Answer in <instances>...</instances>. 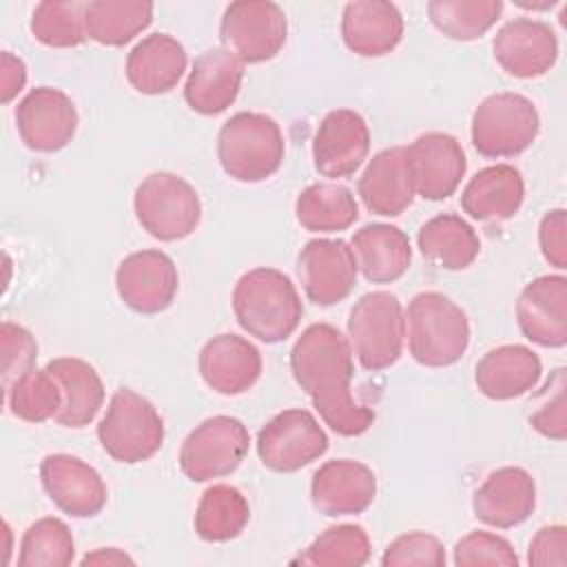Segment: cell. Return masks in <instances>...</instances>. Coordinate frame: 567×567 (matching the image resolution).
Returning <instances> with one entry per match:
<instances>
[{"label": "cell", "instance_id": "6da1fadb", "mask_svg": "<svg viewBox=\"0 0 567 567\" xmlns=\"http://www.w3.org/2000/svg\"><path fill=\"white\" fill-rule=\"evenodd\" d=\"M290 370L332 432L359 436L372 427L377 414L352 394V348L339 328L330 323L308 326L290 350Z\"/></svg>", "mask_w": 567, "mask_h": 567}, {"label": "cell", "instance_id": "7a4b0ae2", "mask_svg": "<svg viewBox=\"0 0 567 567\" xmlns=\"http://www.w3.org/2000/svg\"><path fill=\"white\" fill-rule=\"evenodd\" d=\"M233 310L237 323L264 343L288 339L303 315L301 297L277 268H252L244 272L233 290Z\"/></svg>", "mask_w": 567, "mask_h": 567}, {"label": "cell", "instance_id": "3957f363", "mask_svg": "<svg viewBox=\"0 0 567 567\" xmlns=\"http://www.w3.org/2000/svg\"><path fill=\"white\" fill-rule=\"evenodd\" d=\"M286 155L279 124L252 111L235 113L217 135V157L224 173L237 182L255 184L272 177Z\"/></svg>", "mask_w": 567, "mask_h": 567}, {"label": "cell", "instance_id": "277c9868", "mask_svg": "<svg viewBox=\"0 0 567 567\" xmlns=\"http://www.w3.org/2000/svg\"><path fill=\"white\" fill-rule=\"evenodd\" d=\"M408 346L416 363L447 368L470 346V321L450 297L427 290L408 303Z\"/></svg>", "mask_w": 567, "mask_h": 567}, {"label": "cell", "instance_id": "5b68a950", "mask_svg": "<svg viewBox=\"0 0 567 567\" xmlns=\"http://www.w3.org/2000/svg\"><path fill=\"white\" fill-rule=\"evenodd\" d=\"M348 341L363 370L394 365L403 352L405 315L396 295L372 290L359 297L348 315Z\"/></svg>", "mask_w": 567, "mask_h": 567}, {"label": "cell", "instance_id": "8992f818", "mask_svg": "<svg viewBox=\"0 0 567 567\" xmlns=\"http://www.w3.org/2000/svg\"><path fill=\"white\" fill-rule=\"evenodd\" d=\"M97 441L113 461L135 465L159 452L164 421L148 399L120 388L97 425Z\"/></svg>", "mask_w": 567, "mask_h": 567}, {"label": "cell", "instance_id": "52a82bcc", "mask_svg": "<svg viewBox=\"0 0 567 567\" xmlns=\"http://www.w3.org/2000/svg\"><path fill=\"white\" fill-rule=\"evenodd\" d=\"M540 131L534 102L520 93L487 95L472 115V144L489 159L516 157L527 151Z\"/></svg>", "mask_w": 567, "mask_h": 567}, {"label": "cell", "instance_id": "ba28073f", "mask_svg": "<svg viewBox=\"0 0 567 567\" xmlns=\"http://www.w3.org/2000/svg\"><path fill=\"white\" fill-rule=\"evenodd\" d=\"M140 226L159 241L188 237L202 219L197 190L175 173H151L140 182L133 197Z\"/></svg>", "mask_w": 567, "mask_h": 567}, {"label": "cell", "instance_id": "9c48e42d", "mask_svg": "<svg viewBox=\"0 0 567 567\" xmlns=\"http://www.w3.org/2000/svg\"><path fill=\"white\" fill-rule=\"evenodd\" d=\"M288 38V18L277 2L237 0L230 2L219 22L221 49L241 64L272 60Z\"/></svg>", "mask_w": 567, "mask_h": 567}, {"label": "cell", "instance_id": "30bf717a", "mask_svg": "<svg viewBox=\"0 0 567 567\" xmlns=\"http://www.w3.org/2000/svg\"><path fill=\"white\" fill-rule=\"evenodd\" d=\"M248 447L246 425L235 416L217 414L188 432L179 447V467L195 483L221 478L241 465Z\"/></svg>", "mask_w": 567, "mask_h": 567}, {"label": "cell", "instance_id": "8fae6325", "mask_svg": "<svg viewBox=\"0 0 567 567\" xmlns=\"http://www.w3.org/2000/svg\"><path fill=\"white\" fill-rule=\"evenodd\" d=\"M328 450V434L303 408H290L272 416L257 434V454L264 467L290 474L297 472Z\"/></svg>", "mask_w": 567, "mask_h": 567}, {"label": "cell", "instance_id": "7c38bea8", "mask_svg": "<svg viewBox=\"0 0 567 567\" xmlns=\"http://www.w3.org/2000/svg\"><path fill=\"white\" fill-rule=\"evenodd\" d=\"M13 117L24 146L38 153L62 151L78 131L73 100L53 86L31 89L18 102Z\"/></svg>", "mask_w": 567, "mask_h": 567}, {"label": "cell", "instance_id": "4fadbf2b", "mask_svg": "<svg viewBox=\"0 0 567 567\" xmlns=\"http://www.w3.org/2000/svg\"><path fill=\"white\" fill-rule=\"evenodd\" d=\"M297 275L312 303L334 306L354 290L359 266L348 241L312 239L297 257Z\"/></svg>", "mask_w": 567, "mask_h": 567}, {"label": "cell", "instance_id": "5bb4252c", "mask_svg": "<svg viewBox=\"0 0 567 567\" xmlns=\"http://www.w3.org/2000/svg\"><path fill=\"white\" fill-rule=\"evenodd\" d=\"M120 299L140 315H157L166 310L179 288L173 259L162 250H137L124 257L115 272Z\"/></svg>", "mask_w": 567, "mask_h": 567}, {"label": "cell", "instance_id": "9a60e30c", "mask_svg": "<svg viewBox=\"0 0 567 567\" xmlns=\"http://www.w3.org/2000/svg\"><path fill=\"white\" fill-rule=\"evenodd\" d=\"M414 190L423 199L441 202L456 193L467 171L463 146L456 137L439 131L419 135L405 146Z\"/></svg>", "mask_w": 567, "mask_h": 567}, {"label": "cell", "instance_id": "2e32d148", "mask_svg": "<svg viewBox=\"0 0 567 567\" xmlns=\"http://www.w3.org/2000/svg\"><path fill=\"white\" fill-rule=\"evenodd\" d=\"M40 483L53 505L73 518L100 514L109 498L100 472L71 454L44 456L40 463Z\"/></svg>", "mask_w": 567, "mask_h": 567}, {"label": "cell", "instance_id": "e0dca14e", "mask_svg": "<svg viewBox=\"0 0 567 567\" xmlns=\"http://www.w3.org/2000/svg\"><path fill=\"white\" fill-rule=\"evenodd\" d=\"M370 151V128L352 109L330 111L312 137V162L319 175L350 177Z\"/></svg>", "mask_w": 567, "mask_h": 567}, {"label": "cell", "instance_id": "ac0fdd59", "mask_svg": "<svg viewBox=\"0 0 567 567\" xmlns=\"http://www.w3.org/2000/svg\"><path fill=\"white\" fill-rule=\"evenodd\" d=\"M498 66L514 78H538L558 60V38L540 20L514 18L505 22L492 42Z\"/></svg>", "mask_w": 567, "mask_h": 567}, {"label": "cell", "instance_id": "d6986e66", "mask_svg": "<svg viewBox=\"0 0 567 567\" xmlns=\"http://www.w3.org/2000/svg\"><path fill=\"white\" fill-rule=\"evenodd\" d=\"M516 321L532 343L563 348L567 343V279L563 275L532 279L516 301Z\"/></svg>", "mask_w": 567, "mask_h": 567}, {"label": "cell", "instance_id": "ffe728a7", "mask_svg": "<svg viewBox=\"0 0 567 567\" xmlns=\"http://www.w3.org/2000/svg\"><path fill=\"white\" fill-rule=\"evenodd\" d=\"M377 496L374 472L352 458L326 461L310 483V498L323 516H350L365 512Z\"/></svg>", "mask_w": 567, "mask_h": 567}, {"label": "cell", "instance_id": "44dd1931", "mask_svg": "<svg viewBox=\"0 0 567 567\" xmlns=\"http://www.w3.org/2000/svg\"><path fill=\"white\" fill-rule=\"evenodd\" d=\"M536 507V483L523 467L507 465L494 470L472 496L474 516L498 529L525 523Z\"/></svg>", "mask_w": 567, "mask_h": 567}, {"label": "cell", "instance_id": "7402d4cb", "mask_svg": "<svg viewBox=\"0 0 567 567\" xmlns=\"http://www.w3.org/2000/svg\"><path fill=\"white\" fill-rule=\"evenodd\" d=\"M261 352L239 334H217L199 352L204 383L224 396L248 392L261 377Z\"/></svg>", "mask_w": 567, "mask_h": 567}, {"label": "cell", "instance_id": "603a6c76", "mask_svg": "<svg viewBox=\"0 0 567 567\" xmlns=\"http://www.w3.org/2000/svg\"><path fill=\"white\" fill-rule=\"evenodd\" d=\"M244 64L226 49H208L195 58L184 84L186 104L199 115L224 113L239 95Z\"/></svg>", "mask_w": 567, "mask_h": 567}, {"label": "cell", "instance_id": "cb8c5ba5", "mask_svg": "<svg viewBox=\"0 0 567 567\" xmlns=\"http://www.w3.org/2000/svg\"><path fill=\"white\" fill-rule=\"evenodd\" d=\"M403 16L385 0H354L343 7L341 38L361 58H381L403 38Z\"/></svg>", "mask_w": 567, "mask_h": 567}, {"label": "cell", "instance_id": "d4e9b609", "mask_svg": "<svg viewBox=\"0 0 567 567\" xmlns=\"http://www.w3.org/2000/svg\"><path fill=\"white\" fill-rule=\"evenodd\" d=\"M357 188L363 206L370 213L381 217L401 215L416 195L405 146L379 151L361 173Z\"/></svg>", "mask_w": 567, "mask_h": 567}, {"label": "cell", "instance_id": "484cf974", "mask_svg": "<svg viewBox=\"0 0 567 567\" xmlns=\"http://www.w3.org/2000/svg\"><path fill=\"white\" fill-rule=\"evenodd\" d=\"M188 58L182 42L168 33L142 38L126 55V80L144 95H162L177 86L186 71Z\"/></svg>", "mask_w": 567, "mask_h": 567}, {"label": "cell", "instance_id": "4316f807", "mask_svg": "<svg viewBox=\"0 0 567 567\" xmlns=\"http://www.w3.org/2000/svg\"><path fill=\"white\" fill-rule=\"evenodd\" d=\"M543 365L538 354L520 343L498 346L476 363V388L494 401H509L536 388Z\"/></svg>", "mask_w": 567, "mask_h": 567}, {"label": "cell", "instance_id": "83f0119b", "mask_svg": "<svg viewBox=\"0 0 567 567\" xmlns=\"http://www.w3.org/2000/svg\"><path fill=\"white\" fill-rule=\"evenodd\" d=\"M525 199V182L512 164L481 168L463 188L461 206L476 221H507Z\"/></svg>", "mask_w": 567, "mask_h": 567}, {"label": "cell", "instance_id": "f1b7e54d", "mask_svg": "<svg viewBox=\"0 0 567 567\" xmlns=\"http://www.w3.org/2000/svg\"><path fill=\"white\" fill-rule=\"evenodd\" d=\"M361 275L370 284H392L405 275L412 261L408 235L390 224H365L350 241Z\"/></svg>", "mask_w": 567, "mask_h": 567}, {"label": "cell", "instance_id": "f546056e", "mask_svg": "<svg viewBox=\"0 0 567 567\" xmlns=\"http://www.w3.org/2000/svg\"><path fill=\"white\" fill-rule=\"evenodd\" d=\"M47 370L62 388V405L53 421L73 430L89 425L104 405V383L95 368L78 357H58Z\"/></svg>", "mask_w": 567, "mask_h": 567}, {"label": "cell", "instance_id": "4dcf8cb0", "mask_svg": "<svg viewBox=\"0 0 567 567\" xmlns=\"http://www.w3.org/2000/svg\"><path fill=\"white\" fill-rule=\"evenodd\" d=\"M416 244L430 264L445 270H465L481 252L476 230L454 213L427 219L416 235Z\"/></svg>", "mask_w": 567, "mask_h": 567}, {"label": "cell", "instance_id": "1f68e13d", "mask_svg": "<svg viewBox=\"0 0 567 567\" xmlns=\"http://www.w3.org/2000/svg\"><path fill=\"white\" fill-rule=\"evenodd\" d=\"M153 22L148 0H93L86 2V35L106 47H124Z\"/></svg>", "mask_w": 567, "mask_h": 567}, {"label": "cell", "instance_id": "d6a6232c", "mask_svg": "<svg viewBox=\"0 0 567 567\" xmlns=\"http://www.w3.org/2000/svg\"><path fill=\"white\" fill-rule=\"evenodd\" d=\"M297 221L310 233H337L359 219V204L350 188L341 184H312L295 202Z\"/></svg>", "mask_w": 567, "mask_h": 567}, {"label": "cell", "instance_id": "836d02e7", "mask_svg": "<svg viewBox=\"0 0 567 567\" xmlns=\"http://www.w3.org/2000/svg\"><path fill=\"white\" fill-rule=\"evenodd\" d=\"M250 520L246 496L226 483L210 485L195 509V532L202 540L226 543L237 538Z\"/></svg>", "mask_w": 567, "mask_h": 567}, {"label": "cell", "instance_id": "e575fe53", "mask_svg": "<svg viewBox=\"0 0 567 567\" xmlns=\"http://www.w3.org/2000/svg\"><path fill=\"white\" fill-rule=\"evenodd\" d=\"M503 13L501 0H430L427 16L434 29L450 40H478Z\"/></svg>", "mask_w": 567, "mask_h": 567}, {"label": "cell", "instance_id": "d590c367", "mask_svg": "<svg viewBox=\"0 0 567 567\" xmlns=\"http://www.w3.org/2000/svg\"><path fill=\"white\" fill-rule=\"evenodd\" d=\"M370 551L368 532L361 525L343 523L321 532L297 563L317 567H361L368 563Z\"/></svg>", "mask_w": 567, "mask_h": 567}, {"label": "cell", "instance_id": "8d00e7d4", "mask_svg": "<svg viewBox=\"0 0 567 567\" xmlns=\"http://www.w3.org/2000/svg\"><path fill=\"white\" fill-rule=\"evenodd\" d=\"M4 401L16 419L44 423L58 414L62 405V388L47 368H35L4 390Z\"/></svg>", "mask_w": 567, "mask_h": 567}, {"label": "cell", "instance_id": "74e56055", "mask_svg": "<svg viewBox=\"0 0 567 567\" xmlns=\"http://www.w3.org/2000/svg\"><path fill=\"white\" fill-rule=\"evenodd\" d=\"M86 2L78 0H44L35 4L31 16V33L38 42L53 49L80 47L86 35L84 24Z\"/></svg>", "mask_w": 567, "mask_h": 567}, {"label": "cell", "instance_id": "f35d334b", "mask_svg": "<svg viewBox=\"0 0 567 567\" xmlns=\"http://www.w3.org/2000/svg\"><path fill=\"white\" fill-rule=\"evenodd\" d=\"M75 543L69 525L47 516L27 527L20 540V567H66L73 563Z\"/></svg>", "mask_w": 567, "mask_h": 567}, {"label": "cell", "instance_id": "ab89813d", "mask_svg": "<svg viewBox=\"0 0 567 567\" xmlns=\"http://www.w3.org/2000/svg\"><path fill=\"white\" fill-rule=\"evenodd\" d=\"M445 560L443 543L427 532H408L394 538L381 556L383 567H443Z\"/></svg>", "mask_w": 567, "mask_h": 567}, {"label": "cell", "instance_id": "60d3db41", "mask_svg": "<svg viewBox=\"0 0 567 567\" xmlns=\"http://www.w3.org/2000/svg\"><path fill=\"white\" fill-rule=\"evenodd\" d=\"M454 565L458 567H481V565H507L516 567L518 556L509 540L498 534L483 529L470 532L454 545Z\"/></svg>", "mask_w": 567, "mask_h": 567}, {"label": "cell", "instance_id": "b9f144b4", "mask_svg": "<svg viewBox=\"0 0 567 567\" xmlns=\"http://www.w3.org/2000/svg\"><path fill=\"white\" fill-rule=\"evenodd\" d=\"M0 341H2V388L7 390L13 381L35 370L38 343L27 328L13 321H2Z\"/></svg>", "mask_w": 567, "mask_h": 567}, {"label": "cell", "instance_id": "7bdbcfd3", "mask_svg": "<svg viewBox=\"0 0 567 567\" xmlns=\"http://www.w3.org/2000/svg\"><path fill=\"white\" fill-rule=\"evenodd\" d=\"M545 392L549 399L529 416V425L554 441H563L567 425H565V370L558 368L545 383Z\"/></svg>", "mask_w": 567, "mask_h": 567}, {"label": "cell", "instance_id": "ee69618b", "mask_svg": "<svg viewBox=\"0 0 567 567\" xmlns=\"http://www.w3.org/2000/svg\"><path fill=\"white\" fill-rule=\"evenodd\" d=\"M538 244L543 257L549 266L565 270L567 268V215L565 208L547 210L538 226Z\"/></svg>", "mask_w": 567, "mask_h": 567}, {"label": "cell", "instance_id": "f6af8a7d", "mask_svg": "<svg viewBox=\"0 0 567 567\" xmlns=\"http://www.w3.org/2000/svg\"><path fill=\"white\" fill-rule=\"evenodd\" d=\"M527 563L536 567H563L567 563V529L563 525H547L529 540Z\"/></svg>", "mask_w": 567, "mask_h": 567}, {"label": "cell", "instance_id": "bcb514c9", "mask_svg": "<svg viewBox=\"0 0 567 567\" xmlns=\"http://www.w3.org/2000/svg\"><path fill=\"white\" fill-rule=\"evenodd\" d=\"M27 84V66L11 51H2L0 55V100L9 104Z\"/></svg>", "mask_w": 567, "mask_h": 567}, {"label": "cell", "instance_id": "7dc6e473", "mask_svg": "<svg viewBox=\"0 0 567 567\" xmlns=\"http://www.w3.org/2000/svg\"><path fill=\"white\" fill-rule=\"evenodd\" d=\"M124 563L131 565L133 558L117 547H100L93 554H86L82 558V565H124Z\"/></svg>", "mask_w": 567, "mask_h": 567}]
</instances>
